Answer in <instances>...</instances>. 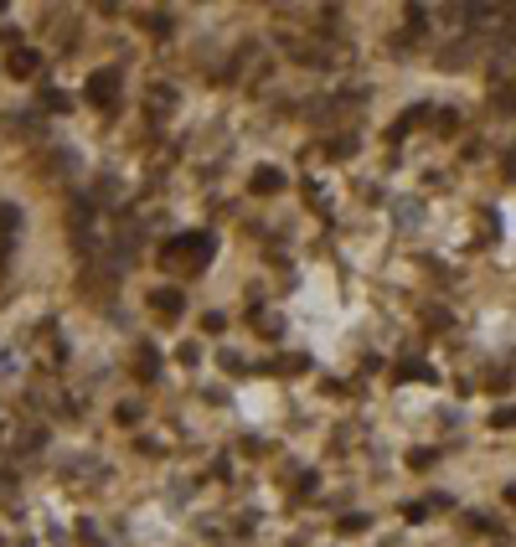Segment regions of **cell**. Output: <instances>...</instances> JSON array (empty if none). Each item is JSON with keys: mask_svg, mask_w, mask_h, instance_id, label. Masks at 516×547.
<instances>
[{"mask_svg": "<svg viewBox=\"0 0 516 547\" xmlns=\"http://www.w3.org/2000/svg\"><path fill=\"white\" fill-rule=\"evenodd\" d=\"M212 248H217L212 233H186V238H171L160 258H171V264H175V258H186V264L196 269V264H207V258H212Z\"/></svg>", "mask_w": 516, "mask_h": 547, "instance_id": "1", "label": "cell"}, {"mask_svg": "<svg viewBox=\"0 0 516 547\" xmlns=\"http://www.w3.org/2000/svg\"><path fill=\"white\" fill-rule=\"evenodd\" d=\"M114 93H119V68H104V73H93V78H88V98H93L98 108L114 104Z\"/></svg>", "mask_w": 516, "mask_h": 547, "instance_id": "2", "label": "cell"}, {"mask_svg": "<svg viewBox=\"0 0 516 547\" xmlns=\"http://www.w3.org/2000/svg\"><path fill=\"white\" fill-rule=\"evenodd\" d=\"M10 73H16V78H31V73H37V52H10Z\"/></svg>", "mask_w": 516, "mask_h": 547, "instance_id": "3", "label": "cell"}, {"mask_svg": "<svg viewBox=\"0 0 516 547\" xmlns=\"http://www.w3.org/2000/svg\"><path fill=\"white\" fill-rule=\"evenodd\" d=\"M155 310H166V320H171V315L181 310V294H175V289H155Z\"/></svg>", "mask_w": 516, "mask_h": 547, "instance_id": "4", "label": "cell"}, {"mask_svg": "<svg viewBox=\"0 0 516 547\" xmlns=\"http://www.w3.org/2000/svg\"><path fill=\"white\" fill-rule=\"evenodd\" d=\"M398 377H403V382H408V377L429 382V367H423V362H403V367H398Z\"/></svg>", "mask_w": 516, "mask_h": 547, "instance_id": "5", "label": "cell"}, {"mask_svg": "<svg viewBox=\"0 0 516 547\" xmlns=\"http://www.w3.org/2000/svg\"><path fill=\"white\" fill-rule=\"evenodd\" d=\"M254 186H258V191H274V186H279V171H258Z\"/></svg>", "mask_w": 516, "mask_h": 547, "instance_id": "6", "label": "cell"}, {"mask_svg": "<svg viewBox=\"0 0 516 547\" xmlns=\"http://www.w3.org/2000/svg\"><path fill=\"white\" fill-rule=\"evenodd\" d=\"M140 377H155V352H150V346L140 352Z\"/></svg>", "mask_w": 516, "mask_h": 547, "instance_id": "7", "label": "cell"}]
</instances>
